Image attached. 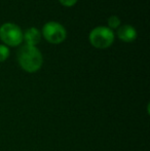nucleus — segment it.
I'll list each match as a JSON object with an SVG mask.
<instances>
[{
  "label": "nucleus",
  "instance_id": "f257e3e1",
  "mask_svg": "<svg viewBox=\"0 0 150 151\" xmlns=\"http://www.w3.org/2000/svg\"><path fill=\"white\" fill-rule=\"evenodd\" d=\"M18 61L23 70L29 73H34L41 68L43 64V57L36 46L25 44L19 50Z\"/></svg>",
  "mask_w": 150,
  "mask_h": 151
},
{
  "label": "nucleus",
  "instance_id": "f03ea898",
  "mask_svg": "<svg viewBox=\"0 0 150 151\" xmlns=\"http://www.w3.org/2000/svg\"><path fill=\"white\" fill-rule=\"evenodd\" d=\"M115 35L113 30L108 27L99 26L94 28L88 35V40L94 47L99 50H105L112 45Z\"/></svg>",
  "mask_w": 150,
  "mask_h": 151
},
{
  "label": "nucleus",
  "instance_id": "7ed1b4c3",
  "mask_svg": "<svg viewBox=\"0 0 150 151\" xmlns=\"http://www.w3.org/2000/svg\"><path fill=\"white\" fill-rule=\"evenodd\" d=\"M0 39L6 46H19L23 42V31L14 23H4L0 26Z\"/></svg>",
  "mask_w": 150,
  "mask_h": 151
},
{
  "label": "nucleus",
  "instance_id": "20e7f679",
  "mask_svg": "<svg viewBox=\"0 0 150 151\" xmlns=\"http://www.w3.org/2000/svg\"><path fill=\"white\" fill-rule=\"evenodd\" d=\"M41 35L50 43L59 44L66 39L67 31L62 24L52 21V22H47L42 27Z\"/></svg>",
  "mask_w": 150,
  "mask_h": 151
},
{
  "label": "nucleus",
  "instance_id": "39448f33",
  "mask_svg": "<svg viewBox=\"0 0 150 151\" xmlns=\"http://www.w3.org/2000/svg\"><path fill=\"white\" fill-rule=\"evenodd\" d=\"M117 37L123 42H133L137 38V30L131 25H122L117 28Z\"/></svg>",
  "mask_w": 150,
  "mask_h": 151
},
{
  "label": "nucleus",
  "instance_id": "423d86ee",
  "mask_svg": "<svg viewBox=\"0 0 150 151\" xmlns=\"http://www.w3.org/2000/svg\"><path fill=\"white\" fill-rule=\"evenodd\" d=\"M41 32L35 27L28 28L23 33V41H25V44L31 46H36L41 40Z\"/></svg>",
  "mask_w": 150,
  "mask_h": 151
},
{
  "label": "nucleus",
  "instance_id": "0eeeda50",
  "mask_svg": "<svg viewBox=\"0 0 150 151\" xmlns=\"http://www.w3.org/2000/svg\"><path fill=\"white\" fill-rule=\"evenodd\" d=\"M108 28L111 29V30H113V29H117L118 27L120 26V19L118 18L117 16H111L109 17L108 19Z\"/></svg>",
  "mask_w": 150,
  "mask_h": 151
},
{
  "label": "nucleus",
  "instance_id": "6e6552de",
  "mask_svg": "<svg viewBox=\"0 0 150 151\" xmlns=\"http://www.w3.org/2000/svg\"><path fill=\"white\" fill-rule=\"evenodd\" d=\"M9 57V48L4 44H0V63L7 60Z\"/></svg>",
  "mask_w": 150,
  "mask_h": 151
},
{
  "label": "nucleus",
  "instance_id": "1a4fd4ad",
  "mask_svg": "<svg viewBox=\"0 0 150 151\" xmlns=\"http://www.w3.org/2000/svg\"><path fill=\"white\" fill-rule=\"evenodd\" d=\"M59 1H60V3L62 4V5L67 6V7H71V6L76 4V2H77L78 0H59Z\"/></svg>",
  "mask_w": 150,
  "mask_h": 151
}]
</instances>
